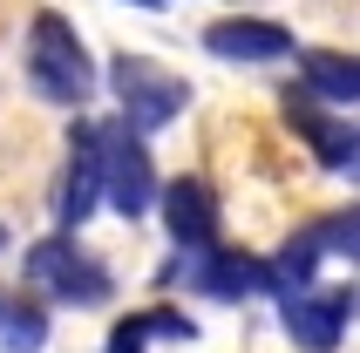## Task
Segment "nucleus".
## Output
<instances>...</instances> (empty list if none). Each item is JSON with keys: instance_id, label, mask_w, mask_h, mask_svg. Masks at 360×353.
<instances>
[{"instance_id": "1", "label": "nucleus", "mask_w": 360, "mask_h": 353, "mask_svg": "<svg viewBox=\"0 0 360 353\" xmlns=\"http://www.w3.org/2000/svg\"><path fill=\"white\" fill-rule=\"evenodd\" d=\"M27 82L55 109H82L96 96V61L61 14H34V27H27Z\"/></svg>"}, {"instance_id": "2", "label": "nucleus", "mask_w": 360, "mask_h": 353, "mask_svg": "<svg viewBox=\"0 0 360 353\" xmlns=\"http://www.w3.org/2000/svg\"><path fill=\"white\" fill-rule=\"evenodd\" d=\"M109 82H116L122 122H129L136 136L170 129V122L184 116V102H191V82L170 75V68H163V61H150V55H116V61H109Z\"/></svg>"}, {"instance_id": "3", "label": "nucleus", "mask_w": 360, "mask_h": 353, "mask_svg": "<svg viewBox=\"0 0 360 353\" xmlns=\"http://www.w3.org/2000/svg\"><path fill=\"white\" fill-rule=\"evenodd\" d=\"M102 204L116 217H143L150 204H163L157 191V170H150V150L129 122H102Z\"/></svg>"}, {"instance_id": "4", "label": "nucleus", "mask_w": 360, "mask_h": 353, "mask_svg": "<svg viewBox=\"0 0 360 353\" xmlns=\"http://www.w3.org/2000/svg\"><path fill=\"white\" fill-rule=\"evenodd\" d=\"M27 278H34L48 299H61V306H102V299H109V272H102L96 252L75 245V231L41 238L34 252H27Z\"/></svg>"}, {"instance_id": "5", "label": "nucleus", "mask_w": 360, "mask_h": 353, "mask_svg": "<svg viewBox=\"0 0 360 353\" xmlns=\"http://www.w3.org/2000/svg\"><path fill=\"white\" fill-rule=\"evenodd\" d=\"M96 204H102V122H75L68 129V170H61V191H55L61 231H75Z\"/></svg>"}, {"instance_id": "6", "label": "nucleus", "mask_w": 360, "mask_h": 353, "mask_svg": "<svg viewBox=\"0 0 360 353\" xmlns=\"http://www.w3.org/2000/svg\"><path fill=\"white\" fill-rule=\"evenodd\" d=\"M170 278H191L211 299H245V293H272V265L245 252H184V265H170Z\"/></svg>"}, {"instance_id": "7", "label": "nucleus", "mask_w": 360, "mask_h": 353, "mask_svg": "<svg viewBox=\"0 0 360 353\" xmlns=\"http://www.w3.org/2000/svg\"><path fill=\"white\" fill-rule=\"evenodd\" d=\"M354 313H360V293H354V285L306 293V299H292V306H285V333L300 340L306 353H326V347H340V340H347Z\"/></svg>"}, {"instance_id": "8", "label": "nucleus", "mask_w": 360, "mask_h": 353, "mask_svg": "<svg viewBox=\"0 0 360 353\" xmlns=\"http://www.w3.org/2000/svg\"><path fill=\"white\" fill-rule=\"evenodd\" d=\"M163 224L177 238V252H218V197L204 176L163 184Z\"/></svg>"}, {"instance_id": "9", "label": "nucleus", "mask_w": 360, "mask_h": 353, "mask_svg": "<svg viewBox=\"0 0 360 353\" xmlns=\"http://www.w3.org/2000/svg\"><path fill=\"white\" fill-rule=\"evenodd\" d=\"M204 48L218 61H285L292 55V34H285L279 20H218Z\"/></svg>"}, {"instance_id": "10", "label": "nucleus", "mask_w": 360, "mask_h": 353, "mask_svg": "<svg viewBox=\"0 0 360 353\" xmlns=\"http://www.w3.org/2000/svg\"><path fill=\"white\" fill-rule=\"evenodd\" d=\"M300 75H306V96L313 102H360V55H340V48H306L300 55Z\"/></svg>"}, {"instance_id": "11", "label": "nucleus", "mask_w": 360, "mask_h": 353, "mask_svg": "<svg viewBox=\"0 0 360 353\" xmlns=\"http://www.w3.org/2000/svg\"><path fill=\"white\" fill-rule=\"evenodd\" d=\"M157 340H198V319L170 313V306L129 313V319H116V333H109V353H150Z\"/></svg>"}, {"instance_id": "12", "label": "nucleus", "mask_w": 360, "mask_h": 353, "mask_svg": "<svg viewBox=\"0 0 360 353\" xmlns=\"http://www.w3.org/2000/svg\"><path fill=\"white\" fill-rule=\"evenodd\" d=\"M48 347V313L20 293H0V353H41Z\"/></svg>"}, {"instance_id": "13", "label": "nucleus", "mask_w": 360, "mask_h": 353, "mask_svg": "<svg viewBox=\"0 0 360 353\" xmlns=\"http://www.w3.org/2000/svg\"><path fill=\"white\" fill-rule=\"evenodd\" d=\"M340 170H347V176L360 184V129H354V143H347V163H340Z\"/></svg>"}, {"instance_id": "14", "label": "nucleus", "mask_w": 360, "mask_h": 353, "mask_svg": "<svg viewBox=\"0 0 360 353\" xmlns=\"http://www.w3.org/2000/svg\"><path fill=\"white\" fill-rule=\"evenodd\" d=\"M136 7H163V0H136Z\"/></svg>"}, {"instance_id": "15", "label": "nucleus", "mask_w": 360, "mask_h": 353, "mask_svg": "<svg viewBox=\"0 0 360 353\" xmlns=\"http://www.w3.org/2000/svg\"><path fill=\"white\" fill-rule=\"evenodd\" d=\"M0 245H7V224H0Z\"/></svg>"}]
</instances>
